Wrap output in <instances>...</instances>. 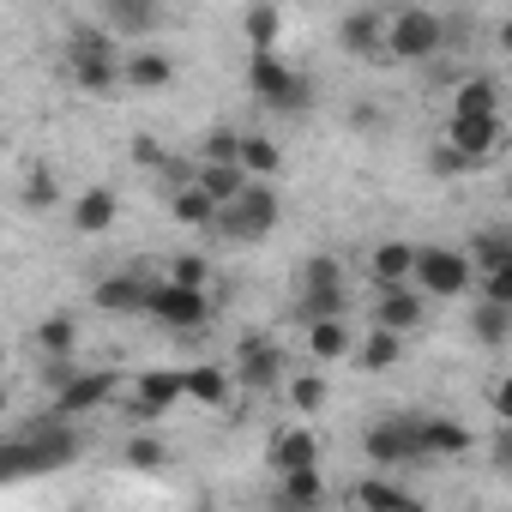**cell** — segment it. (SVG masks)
Here are the masks:
<instances>
[{
	"label": "cell",
	"instance_id": "cell-43",
	"mask_svg": "<svg viewBox=\"0 0 512 512\" xmlns=\"http://www.w3.org/2000/svg\"><path fill=\"white\" fill-rule=\"evenodd\" d=\"M434 169H440V175H464L470 163H464L458 151H446V145H434Z\"/></svg>",
	"mask_w": 512,
	"mask_h": 512
},
{
	"label": "cell",
	"instance_id": "cell-9",
	"mask_svg": "<svg viewBox=\"0 0 512 512\" xmlns=\"http://www.w3.org/2000/svg\"><path fill=\"white\" fill-rule=\"evenodd\" d=\"M284 380H290V374H284V350H278L266 332H247L241 350H235V386L272 392V386H284Z\"/></svg>",
	"mask_w": 512,
	"mask_h": 512
},
{
	"label": "cell",
	"instance_id": "cell-26",
	"mask_svg": "<svg viewBox=\"0 0 512 512\" xmlns=\"http://www.w3.org/2000/svg\"><path fill=\"white\" fill-rule=\"evenodd\" d=\"M229 392H235V380L223 374V368H181V398H193L199 410H223L229 404Z\"/></svg>",
	"mask_w": 512,
	"mask_h": 512
},
{
	"label": "cell",
	"instance_id": "cell-41",
	"mask_svg": "<svg viewBox=\"0 0 512 512\" xmlns=\"http://www.w3.org/2000/svg\"><path fill=\"white\" fill-rule=\"evenodd\" d=\"M235 145H241L235 127H211L205 145H199V163H235Z\"/></svg>",
	"mask_w": 512,
	"mask_h": 512
},
{
	"label": "cell",
	"instance_id": "cell-22",
	"mask_svg": "<svg viewBox=\"0 0 512 512\" xmlns=\"http://www.w3.org/2000/svg\"><path fill=\"white\" fill-rule=\"evenodd\" d=\"M145 278L139 272H109L97 290H91V302L103 308V314H145Z\"/></svg>",
	"mask_w": 512,
	"mask_h": 512
},
{
	"label": "cell",
	"instance_id": "cell-7",
	"mask_svg": "<svg viewBox=\"0 0 512 512\" xmlns=\"http://www.w3.org/2000/svg\"><path fill=\"white\" fill-rule=\"evenodd\" d=\"M506 145V121L500 115H452L446 121V151H458L470 169L476 163H494Z\"/></svg>",
	"mask_w": 512,
	"mask_h": 512
},
{
	"label": "cell",
	"instance_id": "cell-36",
	"mask_svg": "<svg viewBox=\"0 0 512 512\" xmlns=\"http://www.w3.org/2000/svg\"><path fill=\"white\" fill-rule=\"evenodd\" d=\"M25 205H31V211H55V205H61V181H55L49 163H31V169H25Z\"/></svg>",
	"mask_w": 512,
	"mask_h": 512
},
{
	"label": "cell",
	"instance_id": "cell-45",
	"mask_svg": "<svg viewBox=\"0 0 512 512\" xmlns=\"http://www.w3.org/2000/svg\"><path fill=\"white\" fill-rule=\"evenodd\" d=\"M193 512H223V506H211V500H199V506H193Z\"/></svg>",
	"mask_w": 512,
	"mask_h": 512
},
{
	"label": "cell",
	"instance_id": "cell-46",
	"mask_svg": "<svg viewBox=\"0 0 512 512\" xmlns=\"http://www.w3.org/2000/svg\"><path fill=\"white\" fill-rule=\"evenodd\" d=\"M0 368H7V356H0Z\"/></svg>",
	"mask_w": 512,
	"mask_h": 512
},
{
	"label": "cell",
	"instance_id": "cell-29",
	"mask_svg": "<svg viewBox=\"0 0 512 512\" xmlns=\"http://www.w3.org/2000/svg\"><path fill=\"white\" fill-rule=\"evenodd\" d=\"M308 350H314V362H338L356 350V338L344 320H308Z\"/></svg>",
	"mask_w": 512,
	"mask_h": 512
},
{
	"label": "cell",
	"instance_id": "cell-32",
	"mask_svg": "<svg viewBox=\"0 0 512 512\" xmlns=\"http://www.w3.org/2000/svg\"><path fill=\"white\" fill-rule=\"evenodd\" d=\"M278 494H284L290 512H320L326 482H320V470H296V476H278Z\"/></svg>",
	"mask_w": 512,
	"mask_h": 512
},
{
	"label": "cell",
	"instance_id": "cell-4",
	"mask_svg": "<svg viewBox=\"0 0 512 512\" xmlns=\"http://www.w3.org/2000/svg\"><path fill=\"white\" fill-rule=\"evenodd\" d=\"M278 217H284L278 193H272L266 181H247L229 205H217L211 229H217L223 241H260V235H272V229H278Z\"/></svg>",
	"mask_w": 512,
	"mask_h": 512
},
{
	"label": "cell",
	"instance_id": "cell-1",
	"mask_svg": "<svg viewBox=\"0 0 512 512\" xmlns=\"http://www.w3.org/2000/svg\"><path fill=\"white\" fill-rule=\"evenodd\" d=\"M79 458V434L61 428V422H43V428H25L13 440H0V482H19V476H49L61 464Z\"/></svg>",
	"mask_w": 512,
	"mask_h": 512
},
{
	"label": "cell",
	"instance_id": "cell-30",
	"mask_svg": "<svg viewBox=\"0 0 512 512\" xmlns=\"http://www.w3.org/2000/svg\"><path fill=\"white\" fill-rule=\"evenodd\" d=\"M169 217H175L181 229H211L217 205H211V199H205V193H199V187L187 181V187H175V193H169Z\"/></svg>",
	"mask_w": 512,
	"mask_h": 512
},
{
	"label": "cell",
	"instance_id": "cell-19",
	"mask_svg": "<svg viewBox=\"0 0 512 512\" xmlns=\"http://www.w3.org/2000/svg\"><path fill=\"white\" fill-rule=\"evenodd\" d=\"M416 446H422V458H464L476 446V434L458 416H416Z\"/></svg>",
	"mask_w": 512,
	"mask_h": 512
},
{
	"label": "cell",
	"instance_id": "cell-34",
	"mask_svg": "<svg viewBox=\"0 0 512 512\" xmlns=\"http://www.w3.org/2000/svg\"><path fill=\"white\" fill-rule=\"evenodd\" d=\"M470 332H476V344L500 350V344L512 338V308H488V302H476V314H470Z\"/></svg>",
	"mask_w": 512,
	"mask_h": 512
},
{
	"label": "cell",
	"instance_id": "cell-20",
	"mask_svg": "<svg viewBox=\"0 0 512 512\" xmlns=\"http://www.w3.org/2000/svg\"><path fill=\"white\" fill-rule=\"evenodd\" d=\"M121 85H133V91H163V85H175V55H169V49H127V55H121Z\"/></svg>",
	"mask_w": 512,
	"mask_h": 512
},
{
	"label": "cell",
	"instance_id": "cell-10",
	"mask_svg": "<svg viewBox=\"0 0 512 512\" xmlns=\"http://www.w3.org/2000/svg\"><path fill=\"white\" fill-rule=\"evenodd\" d=\"M302 308H308V320H344V266L332 260V253L308 260V272H302Z\"/></svg>",
	"mask_w": 512,
	"mask_h": 512
},
{
	"label": "cell",
	"instance_id": "cell-42",
	"mask_svg": "<svg viewBox=\"0 0 512 512\" xmlns=\"http://www.w3.org/2000/svg\"><path fill=\"white\" fill-rule=\"evenodd\" d=\"M127 151H133V163H139V169H163V163L175 157V151H163V139H151V133H133V145H127Z\"/></svg>",
	"mask_w": 512,
	"mask_h": 512
},
{
	"label": "cell",
	"instance_id": "cell-38",
	"mask_svg": "<svg viewBox=\"0 0 512 512\" xmlns=\"http://www.w3.org/2000/svg\"><path fill=\"white\" fill-rule=\"evenodd\" d=\"M476 260H482V272L512 266V235H506V229H482V235H476ZM476 260H470V266H476Z\"/></svg>",
	"mask_w": 512,
	"mask_h": 512
},
{
	"label": "cell",
	"instance_id": "cell-35",
	"mask_svg": "<svg viewBox=\"0 0 512 512\" xmlns=\"http://www.w3.org/2000/svg\"><path fill=\"white\" fill-rule=\"evenodd\" d=\"M121 458H127V470H163L169 464V440L163 434H127Z\"/></svg>",
	"mask_w": 512,
	"mask_h": 512
},
{
	"label": "cell",
	"instance_id": "cell-3",
	"mask_svg": "<svg viewBox=\"0 0 512 512\" xmlns=\"http://www.w3.org/2000/svg\"><path fill=\"white\" fill-rule=\"evenodd\" d=\"M67 67H73V85L85 97H109L121 85V43L97 25H73V49H67Z\"/></svg>",
	"mask_w": 512,
	"mask_h": 512
},
{
	"label": "cell",
	"instance_id": "cell-6",
	"mask_svg": "<svg viewBox=\"0 0 512 512\" xmlns=\"http://www.w3.org/2000/svg\"><path fill=\"white\" fill-rule=\"evenodd\" d=\"M247 91L260 97L266 109H284V115H296V109H308V79L272 49V55H247Z\"/></svg>",
	"mask_w": 512,
	"mask_h": 512
},
{
	"label": "cell",
	"instance_id": "cell-13",
	"mask_svg": "<svg viewBox=\"0 0 512 512\" xmlns=\"http://www.w3.org/2000/svg\"><path fill=\"white\" fill-rule=\"evenodd\" d=\"M320 458H326V440H320L314 428H278V434H272V446H266V464H272L278 476L320 470Z\"/></svg>",
	"mask_w": 512,
	"mask_h": 512
},
{
	"label": "cell",
	"instance_id": "cell-40",
	"mask_svg": "<svg viewBox=\"0 0 512 512\" xmlns=\"http://www.w3.org/2000/svg\"><path fill=\"white\" fill-rule=\"evenodd\" d=\"M476 302H488V308H512V266L482 272V278H476Z\"/></svg>",
	"mask_w": 512,
	"mask_h": 512
},
{
	"label": "cell",
	"instance_id": "cell-17",
	"mask_svg": "<svg viewBox=\"0 0 512 512\" xmlns=\"http://www.w3.org/2000/svg\"><path fill=\"white\" fill-rule=\"evenodd\" d=\"M410 266H416V241L386 235V241L368 247V284L374 290H404L410 284Z\"/></svg>",
	"mask_w": 512,
	"mask_h": 512
},
{
	"label": "cell",
	"instance_id": "cell-27",
	"mask_svg": "<svg viewBox=\"0 0 512 512\" xmlns=\"http://www.w3.org/2000/svg\"><path fill=\"white\" fill-rule=\"evenodd\" d=\"M31 344L43 350V356H55V362H67L73 350H79V320L73 314H49L37 332H31Z\"/></svg>",
	"mask_w": 512,
	"mask_h": 512
},
{
	"label": "cell",
	"instance_id": "cell-44",
	"mask_svg": "<svg viewBox=\"0 0 512 512\" xmlns=\"http://www.w3.org/2000/svg\"><path fill=\"white\" fill-rule=\"evenodd\" d=\"M13 410V392H7V380H0V416H7Z\"/></svg>",
	"mask_w": 512,
	"mask_h": 512
},
{
	"label": "cell",
	"instance_id": "cell-37",
	"mask_svg": "<svg viewBox=\"0 0 512 512\" xmlns=\"http://www.w3.org/2000/svg\"><path fill=\"white\" fill-rule=\"evenodd\" d=\"M284 392H290V404H296L302 416H320V410H326V380H320V374H290Z\"/></svg>",
	"mask_w": 512,
	"mask_h": 512
},
{
	"label": "cell",
	"instance_id": "cell-14",
	"mask_svg": "<svg viewBox=\"0 0 512 512\" xmlns=\"http://www.w3.org/2000/svg\"><path fill=\"white\" fill-rule=\"evenodd\" d=\"M338 49H344L350 61H374V55H386V13H380V7H356V13H344V19H338Z\"/></svg>",
	"mask_w": 512,
	"mask_h": 512
},
{
	"label": "cell",
	"instance_id": "cell-25",
	"mask_svg": "<svg viewBox=\"0 0 512 512\" xmlns=\"http://www.w3.org/2000/svg\"><path fill=\"white\" fill-rule=\"evenodd\" d=\"M241 37H247V55H272L278 37H284V13L272 7V0H253V7L241 13Z\"/></svg>",
	"mask_w": 512,
	"mask_h": 512
},
{
	"label": "cell",
	"instance_id": "cell-18",
	"mask_svg": "<svg viewBox=\"0 0 512 512\" xmlns=\"http://www.w3.org/2000/svg\"><path fill=\"white\" fill-rule=\"evenodd\" d=\"M181 404V368H145L139 380H133V416L139 422H157L163 410H175Z\"/></svg>",
	"mask_w": 512,
	"mask_h": 512
},
{
	"label": "cell",
	"instance_id": "cell-5",
	"mask_svg": "<svg viewBox=\"0 0 512 512\" xmlns=\"http://www.w3.org/2000/svg\"><path fill=\"white\" fill-rule=\"evenodd\" d=\"M446 49V19L434 7H398L386 13V55L392 61H428Z\"/></svg>",
	"mask_w": 512,
	"mask_h": 512
},
{
	"label": "cell",
	"instance_id": "cell-24",
	"mask_svg": "<svg viewBox=\"0 0 512 512\" xmlns=\"http://www.w3.org/2000/svg\"><path fill=\"white\" fill-rule=\"evenodd\" d=\"M356 506H362V512H428L422 494H410V488H398V482H386V476H362V482H356Z\"/></svg>",
	"mask_w": 512,
	"mask_h": 512
},
{
	"label": "cell",
	"instance_id": "cell-21",
	"mask_svg": "<svg viewBox=\"0 0 512 512\" xmlns=\"http://www.w3.org/2000/svg\"><path fill=\"white\" fill-rule=\"evenodd\" d=\"M121 223V193L115 187H79L73 199V229L79 235H109Z\"/></svg>",
	"mask_w": 512,
	"mask_h": 512
},
{
	"label": "cell",
	"instance_id": "cell-15",
	"mask_svg": "<svg viewBox=\"0 0 512 512\" xmlns=\"http://www.w3.org/2000/svg\"><path fill=\"white\" fill-rule=\"evenodd\" d=\"M428 320V302L404 284V290H374V332H392V338H410L422 332Z\"/></svg>",
	"mask_w": 512,
	"mask_h": 512
},
{
	"label": "cell",
	"instance_id": "cell-31",
	"mask_svg": "<svg viewBox=\"0 0 512 512\" xmlns=\"http://www.w3.org/2000/svg\"><path fill=\"white\" fill-rule=\"evenodd\" d=\"M350 356H356L368 374H386V368H398V362H404V338H392V332H368Z\"/></svg>",
	"mask_w": 512,
	"mask_h": 512
},
{
	"label": "cell",
	"instance_id": "cell-12",
	"mask_svg": "<svg viewBox=\"0 0 512 512\" xmlns=\"http://www.w3.org/2000/svg\"><path fill=\"white\" fill-rule=\"evenodd\" d=\"M157 25H163V7H151V0H103V31L127 49H145Z\"/></svg>",
	"mask_w": 512,
	"mask_h": 512
},
{
	"label": "cell",
	"instance_id": "cell-28",
	"mask_svg": "<svg viewBox=\"0 0 512 512\" xmlns=\"http://www.w3.org/2000/svg\"><path fill=\"white\" fill-rule=\"evenodd\" d=\"M193 187L211 199V205H229L241 187H247V175L235 169V163H199V175H193Z\"/></svg>",
	"mask_w": 512,
	"mask_h": 512
},
{
	"label": "cell",
	"instance_id": "cell-16",
	"mask_svg": "<svg viewBox=\"0 0 512 512\" xmlns=\"http://www.w3.org/2000/svg\"><path fill=\"white\" fill-rule=\"evenodd\" d=\"M362 452H368V464H380V470L422 458V446H416V422H374V428L362 434Z\"/></svg>",
	"mask_w": 512,
	"mask_h": 512
},
{
	"label": "cell",
	"instance_id": "cell-39",
	"mask_svg": "<svg viewBox=\"0 0 512 512\" xmlns=\"http://www.w3.org/2000/svg\"><path fill=\"white\" fill-rule=\"evenodd\" d=\"M163 284H175V290H205L211 284V266L199 260V253H181V260H169V278Z\"/></svg>",
	"mask_w": 512,
	"mask_h": 512
},
{
	"label": "cell",
	"instance_id": "cell-2",
	"mask_svg": "<svg viewBox=\"0 0 512 512\" xmlns=\"http://www.w3.org/2000/svg\"><path fill=\"white\" fill-rule=\"evenodd\" d=\"M410 290H416L422 302H458L464 290H476V266H470V253H458V247H440V241L416 247Z\"/></svg>",
	"mask_w": 512,
	"mask_h": 512
},
{
	"label": "cell",
	"instance_id": "cell-11",
	"mask_svg": "<svg viewBox=\"0 0 512 512\" xmlns=\"http://www.w3.org/2000/svg\"><path fill=\"white\" fill-rule=\"evenodd\" d=\"M115 374L109 368H73L67 380H61V398H55V416L67 422V416H85V410H97V404H109L115 398Z\"/></svg>",
	"mask_w": 512,
	"mask_h": 512
},
{
	"label": "cell",
	"instance_id": "cell-23",
	"mask_svg": "<svg viewBox=\"0 0 512 512\" xmlns=\"http://www.w3.org/2000/svg\"><path fill=\"white\" fill-rule=\"evenodd\" d=\"M235 169H241L247 181H266V187H272V175L284 169V151L272 145V133H241V145H235Z\"/></svg>",
	"mask_w": 512,
	"mask_h": 512
},
{
	"label": "cell",
	"instance_id": "cell-8",
	"mask_svg": "<svg viewBox=\"0 0 512 512\" xmlns=\"http://www.w3.org/2000/svg\"><path fill=\"white\" fill-rule=\"evenodd\" d=\"M145 314L163 320L169 332H199L211 320V296L205 290H175V284H151L145 290Z\"/></svg>",
	"mask_w": 512,
	"mask_h": 512
},
{
	"label": "cell",
	"instance_id": "cell-33",
	"mask_svg": "<svg viewBox=\"0 0 512 512\" xmlns=\"http://www.w3.org/2000/svg\"><path fill=\"white\" fill-rule=\"evenodd\" d=\"M452 115H500V85L494 79H464L452 97Z\"/></svg>",
	"mask_w": 512,
	"mask_h": 512
}]
</instances>
